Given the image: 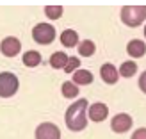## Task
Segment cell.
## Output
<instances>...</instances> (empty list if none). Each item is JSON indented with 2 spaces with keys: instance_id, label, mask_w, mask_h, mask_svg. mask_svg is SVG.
I'll list each match as a JSON object with an SVG mask.
<instances>
[{
  "instance_id": "6da1fadb",
  "label": "cell",
  "mask_w": 146,
  "mask_h": 139,
  "mask_svg": "<svg viewBox=\"0 0 146 139\" xmlns=\"http://www.w3.org/2000/svg\"><path fill=\"white\" fill-rule=\"evenodd\" d=\"M86 109H87V100L80 98L75 104H71L68 107L66 114H64V121H66V127L73 132H78V130L86 128L87 125V118H86Z\"/></svg>"
},
{
  "instance_id": "7a4b0ae2",
  "label": "cell",
  "mask_w": 146,
  "mask_h": 139,
  "mask_svg": "<svg viewBox=\"0 0 146 139\" xmlns=\"http://www.w3.org/2000/svg\"><path fill=\"white\" fill-rule=\"evenodd\" d=\"M121 20L128 27H137L146 20V5H125L121 9Z\"/></svg>"
},
{
  "instance_id": "3957f363",
  "label": "cell",
  "mask_w": 146,
  "mask_h": 139,
  "mask_svg": "<svg viewBox=\"0 0 146 139\" xmlns=\"http://www.w3.org/2000/svg\"><path fill=\"white\" fill-rule=\"evenodd\" d=\"M18 78L14 73H9V71H2L0 73V96L2 98H9L13 96L14 93L18 91Z\"/></svg>"
},
{
  "instance_id": "277c9868",
  "label": "cell",
  "mask_w": 146,
  "mask_h": 139,
  "mask_svg": "<svg viewBox=\"0 0 146 139\" xmlns=\"http://www.w3.org/2000/svg\"><path fill=\"white\" fill-rule=\"evenodd\" d=\"M32 38L39 45H50L55 39V29L50 23H39L32 29Z\"/></svg>"
},
{
  "instance_id": "5b68a950",
  "label": "cell",
  "mask_w": 146,
  "mask_h": 139,
  "mask_svg": "<svg viewBox=\"0 0 146 139\" xmlns=\"http://www.w3.org/2000/svg\"><path fill=\"white\" fill-rule=\"evenodd\" d=\"M36 139H61V130L54 123H41L36 128Z\"/></svg>"
},
{
  "instance_id": "8992f818",
  "label": "cell",
  "mask_w": 146,
  "mask_h": 139,
  "mask_svg": "<svg viewBox=\"0 0 146 139\" xmlns=\"http://www.w3.org/2000/svg\"><path fill=\"white\" fill-rule=\"evenodd\" d=\"M111 127L114 132H118V134H123V132H127V130L132 127V118H130L128 114H116L112 121H111Z\"/></svg>"
},
{
  "instance_id": "52a82bcc",
  "label": "cell",
  "mask_w": 146,
  "mask_h": 139,
  "mask_svg": "<svg viewBox=\"0 0 146 139\" xmlns=\"http://www.w3.org/2000/svg\"><path fill=\"white\" fill-rule=\"evenodd\" d=\"M0 50L5 57H14L18 55V52L21 50V43L16 38H5L2 43H0Z\"/></svg>"
},
{
  "instance_id": "ba28073f",
  "label": "cell",
  "mask_w": 146,
  "mask_h": 139,
  "mask_svg": "<svg viewBox=\"0 0 146 139\" xmlns=\"http://www.w3.org/2000/svg\"><path fill=\"white\" fill-rule=\"evenodd\" d=\"M107 114H109V109H107L105 104H100V102H96V104H93V105L89 107V118H91L93 121H96V123L104 121V120L107 118Z\"/></svg>"
},
{
  "instance_id": "9c48e42d",
  "label": "cell",
  "mask_w": 146,
  "mask_h": 139,
  "mask_svg": "<svg viewBox=\"0 0 146 139\" xmlns=\"http://www.w3.org/2000/svg\"><path fill=\"white\" fill-rule=\"evenodd\" d=\"M100 75H102V78H104L107 84H116L118 82V70H116L112 64H109V63H105L104 66H102Z\"/></svg>"
},
{
  "instance_id": "30bf717a",
  "label": "cell",
  "mask_w": 146,
  "mask_h": 139,
  "mask_svg": "<svg viewBox=\"0 0 146 139\" xmlns=\"http://www.w3.org/2000/svg\"><path fill=\"white\" fill-rule=\"evenodd\" d=\"M127 52L132 55V57H143L146 54V45L141 39H132L127 45Z\"/></svg>"
},
{
  "instance_id": "8fae6325",
  "label": "cell",
  "mask_w": 146,
  "mask_h": 139,
  "mask_svg": "<svg viewBox=\"0 0 146 139\" xmlns=\"http://www.w3.org/2000/svg\"><path fill=\"white\" fill-rule=\"evenodd\" d=\"M61 43H62L64 47H68V48L78 45V36H77V32H75V31H70V29H66V31L61 34Z\"/></svg>"
},
{
  "instance_id": "7c38bea8",
  "label": "cell",
  "mask_w": 146,
  "mask_h": 139,
  "mask_svg": "<svg viewBox=\"0 0 146 139\" xmlns=\"http://www.w3.org/2000/svg\"><path fill=\"white\" fill-rule=\"evenodd\" d=\"M93 82V73L87 70H77L73 73V84H91Z\"/></svg>"
},
{
  "instance_id": "4fadbf2b",
  "label": "cell",
  "mask_w": 146,
  "mask_h": 139,
  "mask_svg": "<svg viewBox=\"0 0 146 139\" xmlns=\"http://www.w3.org/2000/svg\"><path fill=\"white\" fill-rule=\"evenodd\" d=\"M68 59L70 57L64 52H55L52 57H50V64H52V68H64L68 64Z\"/></svg>"
},
{
  "instance_id": "5bb4252c",
  "label": "cell",
  "mask_w": 146,
  "mask_h": 139,
  "mask_svg": "<svg viewBox=\"0 0 146 139\" xmlns=\"http://www.w3.org/2000/svg\"><path fill=\"white\" fill-rule=\"evenodd\" d=\"M23 63L27 64V66H31V68L38 66V64L41 63V54L36 52V50H29V52L23 55Z\"/></svg>"
},
{
  "instance_id": "9a60e30c",
  "label": "cell",
  "mask_w": 146,
  "mask_h": 139,
  "mask_svg": "<svg viewBox=\"0 0 146 139\" xmlns=\"http://www.w3.org/2000/svg\"><path fill=\"white\" fill-rule=\"evenodd\" d=\"M94 50H96V47H94V43L89 41V39H84V41L78 45V54L84 55V57H91V55L94 54Z\"/></svg>"
},
{
  "instance_id": "2e32d148",
  "label": "cell",
  "mask_w": 146,
  "mask_h": 139,
  "mask_svg": "<svg viewBox=\"0 0 146 139\" xmlns=\"http://www.w3.org/2000/svg\"><path fill=\"white\" fill-rule=\"evenodd\" d=\"M135 71H137V64L135 63H132V61H127V63H123L121 64V68H119V71L118 73H121L123 77H132V75H135Z\"/></svg>"
},
{
  "instance_id": "e0dca14e",
  "label": "cell",
  "mask_w": 146,
  "mask_h": 139,
  "mask_svg": "<svg viewBox=\"0 0 146 139\" xmlns=\"http://www.w3.org/2000/svg\"><path fill=\"white\" fill-rule=\"evenodd\" d=\"M45 14L50 20H57V18H61V14H62V7L61 5H46Z\"/></svg>"
},
{
  "instance_id": "ac0fdd59",
  "label": "cell",
  "mask_w": 146,
  "mask_h": 139,
  "mask_svg": "<svg viewBox=\"0 0 146 139\" xmlns=\"http://www.w3.org/2000/svg\"><path fill=\"white\" fill-rule=\"evenodd\" d=\"M62 94H64L66 98H75L77 94H78L77 86L73 84V82H64V84H62Z\"/></svg>"
},
{
  "instance_id": "d6986e66",
  "label": "cell",
  "mask_w": 146,
  "mask_h": 139,
  "mask_svg": "<svg viewBox=\"0 0 146 139\" xmlns=\"http://www.w3.org/2000/svg\"><path fill=\"white\" fill-rule=\"evenodd\" d=\"M78 64H80L78 57H70V59H68V64H66L62 70L66 71V73H71V71H75V70L78 68Z\"/></svg>"
},
{
  "instance_id": "ffe728a7",
  "label": "cell",
  "mask_w": 146,
  "mask_h": 139,
  "mask_svg": "<svg viewBox=\"0 0 146 139\" xmlns=\"http://www.w3.org/2000/svg\"><path fill=\"white\" fill-rule=\"evenodd\" d=\"M132 139H146V128H137L132 136Z\"/></svg>"
},
{
  "instance_id": "44dd1931",
  "label": "cell",
  "mask_w": 146,
  "mask_h": 139,
  "mask_svg": "<svg viewBox=\"0 0 146 139\" xmlns=\"http://www.w3.org/2000/svg\"><path fill=\"white\" fill-rule=\"evenodd\" d=\"M139 87L143 89V93H146V71L141 73V78H139Z\"/></svg>"
},
{
  "instance_id": "7402d4cb",
  "label": "cell",
  "mask_w": 146,
  "mask_h": 139,
  "mask_svg": "<svg viewBox=\"0 0 146 139\" xmlns=\"http://www.w3.org/2000/svg\"><path fill=\"white\" fill-rule=\"evenodd\" d=\"M144 36H146V27H144Z\"/></svg>"
}]
</instances>
